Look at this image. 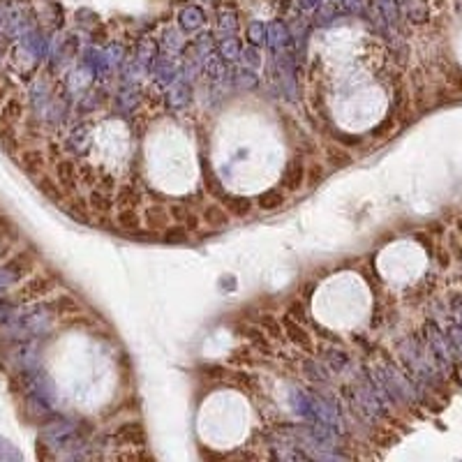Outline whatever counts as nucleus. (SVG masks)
<instances>
[{"label":"nucleus","mask_w":462,"mask_h":462,"mask_svg":"<svg viewBox=\"0 0 462 462\" xmlns=\"http://www.w3.org/2000/svg\"><path fill=\"white\" fill-rule=\"evenodd\" d=\"M16 162L21 164V169H26L28 174H42L46 166V157L42 149H24L16 155Z\"/></svg>","instance_id":"7"},{"label":"nucleus","mask_w":462,"mask_h":462,"mask_svg":"<svg viewBox=\"0 0 462 462\" xmlns=\"http://www.w3.org/2000/svg\"><path fill=\"white\" fill-rule=\"evenodd\" d=\"M7 91H9V86L3 76H0V106H3V102L7 100Z\"/></svg>","instance_id":"9"},{"label":"nucleus","mask_w":462,"mask_h":462,"mask_svg":"<svg viewBox=\"0 0 462 462\" xmlns=\"http://www.w3.org/2000/svg\"><path fill=\"white\" fill-rule=\"evenodd\" d=\"M5 14H7V12H5V5H3V3H0V24H3V21H5Z\"/></svg>","instance_id":"10"},{"label":"nucleus","mask_w":462,"mask_h":462,"mask_svg":"<svg viewBox=\"0 0 462 462\" xmlns=\"http://www.w3.org/2000/svg\"><path fill=\"white\" fill-rule=\"evenodd\" d=\"M33 266H35L33 254L19 252L16 257H12L7 263L0 266V287H9V284H16L19 280H24L33 271Z\"/></svg>","instance_id":"5"},{"label":"nucleus","mask_w":462,"mask_h":462,"mask_svg":"<svg viewBox=\"0 0 462 462\" xmlns=\"http://www.w3.org/2000/svg\"><path fill=\"white\" fill-rule=\"evenodd\" d=\"M372 291L358 273H336L312 296V314L331 333H353L370 319Z\"/></svg>","instance_id":"3"},{"label":"nucleus","mask_w":462,"mask_h":462,"mask_svg":"<svg viewBox=\"0 0 462 462\" xmlns=\"http://www.w3.org/2000/svg\"><path fill=\"white\" fill-rule=\"evenodd\" d=\"M141 171L151 188L169 196H183L196 190L201 176L199 149L188 127L160 116L141 136Z\"/></svg>","instance_id":"2"},{"label":"nucleus","mask_w":462,"mask_h":462,"mask_svg":"<svg viewBox=\"0 0 462 462\" xmlns=\"http://www.w3.org/2000/svg\"><path fill=\"white\" fill-rule=\"evenodd\" d=\"M458 229L462 231V220H458Z\"/></svg>","instance_id":"11"},{"label":"nucleus","mask_w":462,"mask_h":462,"mask_svg":"<svg viewBox=\"0 0 462 462\" xmlns=\"http://www.w3.org/2000/svg\"><path fill=\"white\" fill-rule=\"evenodd\" d=\"M54 289V282L44 278V275H35V278H28L21 287L16 289L12 303H31V301H37L46 296L49 291Z\"/></svg>","instance_id":"6"},{"label":"nucleus","mask_w":462,"mask_h":462,"mask_svg":"<svg viewBox=\"0 0 462 462\" xmlns=\"http://www.w3.org/2000/svg\"><path fill=\"white\" fill-rule=\"evenodd\" d=\"M254 423L252 407L241 393L215 391L204 402L199 414V435L206 446L233 448L250 437Z\"/></svg>","instance_id":"4"},{"label":"nucleus","mask_w":462,"mask_h":462,"mask_svg":"<svg viewBox=\"0 0 462 462\" xmlns=\"http://www.w3.org/2000/svg\"><path fill=\"white\" fill-rule=\"evenodd\" d=\"M372 33L336 31L310 49L308 86L317 109L342 132L366 134L391 109L393 74Z\"/></svg>","instance_id":"1"},{"label":"nucleus","mask_w":462,"mask_h":462,"mask_svg":"<svg viewBox=\"0 0 462 462\" xmlns=\"http://www.w3.org/2000/svg\"><path fill=\"white\" fill-rule=\"evenodd\" d=\"M16 456H19L16 451L9 446L5 439H0V458H16Z\"/></svg>","instance_id":"8"}]
</instances>
